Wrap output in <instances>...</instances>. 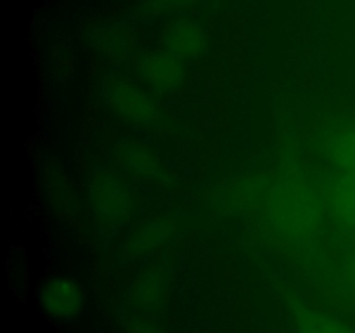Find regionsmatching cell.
<instances>
[{"mask_svg":"<svg viewBox=\"0 0 355 333\" xmlns=\"http://www.w3.org/2000/svg\"><path fill=\"white\" fill-rule=\"evenodd\" d=\"M270 219L274 228L288 238L314 234L321 215L314 193L302 177L288 176L279 180L270 196Z\"/></svg>","mask_w":355,"mask_h":333,"instance_id":"1","label":"cell"},{"mask_svg":"<svg viewBox=\"0 0 355 333\" xmlns=\"http://www.w3.org/2000/svg\"><path fill=\"white\" fill-rule=\"evenodd\" d=\"M42 304L54 318L71 319L78 314L83 304V295L78 284L69 278L49 281L42 290Z\"/></svg>","mask_w":355,"mask_h":333,"instance_id":"2","label":"cell"},{"mask_svg":"<svg viewBox=\"0 0 355 333\" xmlns=\"http://www.w3.org/2000/svg\"><path fill=\"white\" fill-rule=\"evenodd\" d=\"M336 219L349 229H355V173L342 172L329 191Z\"/></svg>","mask_w":355,"mask_h":333,"instance_id":"3","label":"cell"},{"mask_svg":"<svg viewBox=\"0 0 355 333\" xmlns=\"http://www.w3.org/2000/svg\"><path fill=\"white\" fill-rule=\"evenodd\" d=\"M144 73L158 89H170L182 80V65L175 56L155 54L146 61Z\"/></svg>","mask_w":355,"mask_h":333,"instance_id":"4","label":"cell"},{"mask_svg":"<svg viewBox=\"0 0 355 333\" xmlns=\"http://www.w3.org/2000/svg\"><path fill=\"white\" fill-rule=\"evenodd\" d=\"M113 101L120 113H123L128 118H134V120L148 121L155 118L156 114V108L153 106L151 101L130 85L118 87L114 90Z\"/></svg>","mask_w":355,"mask_h":333,"instance_id":"5","label":"cell"},{"mask_svg":"<svg viewBox=\"0 0 355 333\" xmlns=\"http://www.w3.org/2000/svg\"><path fill=\"white\" fill-rule=\"evenodd\" d=\"M329 156L342 172L355 173V125L342 128L329 141Z\"/></svg>","mask_w":355,"mask_h":333,"instance_id":"6","label":"cell"},{"mask_svg":"<svg viewBox=\"0 0 355 333\" xmlns=\"http://www.w3.org/2000/svg\"><path fill=\"white\" fill-rule=\"evenodd\" d=\"M201 45H203V35H201V30L196 24L187 23V21L177 23L168 35V47L172 49L177 56L191 58V56L200 52Z\"/></svg>","mask_w":355,"mask_h":333,"instance_id":"7","label":"cell"},{"mask_svg":"<svg viewBox=\"0 0 355 333\" xmlns=\"http://www.w3.org/2000/svg\"><path fill=\"white\" fill-rule=\"evenodd\" d=\"M304 333H355V332L354 330H350L349 326L338 323L336 319L315 316L314 319H309V321L305 323Z\"/></svg>","mask_w":355,"mask_h":333,"instance_id":"8","label":"cell"},{"mask_svg":"<svg viewBox=\"0 0 355 333\" xmlns=\"http://www.w3.org/2000/svg\"><path fill=\"white\" fill-rule=\"evenodd\" d=\"M97 200H99V205L103 207V210L107 212L110 215L123 207V196L114 193L111 187H103V189H99Z\"/></svg>","mask_w":355,"mask_h":333,"instance_id":"9","label":"cell"},{"mask_svg":"<svg viewBox=\"0 0 355 333\" xmlns=\"http://www.w3.org/2000/svg\"><path fill=\"white\" fill-rule=\"evenodd\" d=\"M350 269H352V276H354V280H355V253H354V257H352V262H350Z\"/></svg>","mask_w":355,"mask_h":333,"instance_id":"10","label":"cell"}]
</instances>
